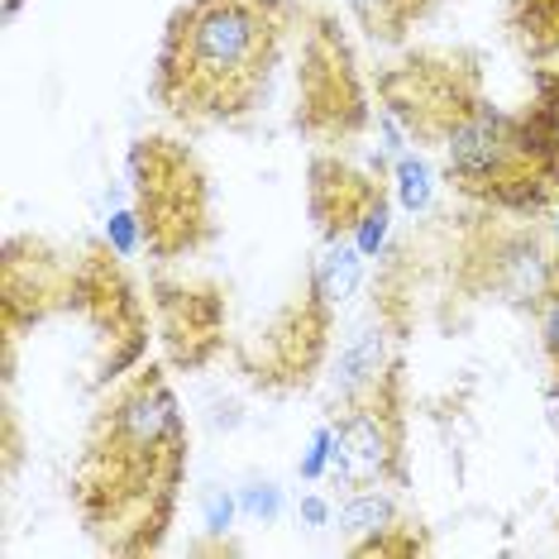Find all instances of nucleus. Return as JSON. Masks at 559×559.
<instances>
[{"instance_id": "obj_22", "label": "nucleus", "mask_w": 559, "mask_h": 559, "mask_svg": "<svg viewBox=\"0 0 559 559\" xmlns=\"http://www.w3.org/2000/svg\"><path fill=\"white\" fill-rule=\"evenodd\" d=\"M106 239L124 253V259H130V253H134L139 245H144V239H139V221H134V211H120L116 221H110V235H106Z\"/></svg>"}, {"instance_id": "obj_21", "label": "nucleus", "mask_w": 559, "mask_h": 559, "mask_svg": "<svg viewBox=\"0 0 559 559\" xmlns=\"http://www.w3.org/2000/svg\"><path fill=\"white\" fill-rule=\"evenodd\" d=\"M330 474V421L311 436V450L301 454V478H325Z\"/></svg>"}, {"instance_id": "obj_12", "label": "nucleus", "mask_w": 559, "mask_h": 559, "mask_svg": "<svg viewBox=\"0 0 559 559\" xmlns=\"http://www.w3.org/2000/svg\"><path fill=\"white\" fill-rule=\"evenodd\" d=\"M148 307L177 373H201L230 345V297L215 277H177L168 263H158L148 277Z\"/></svg>"}, {"instance_id": "obj_27", "label": "nucleus", "mask_w": 559, "mask_h": 559, "mask_svg": "<svg viewBox=\"0 0 559 559\" xmlns=\"http://www.w3.org/2000/svg\"><path fill=\"white\" fill-rule=\"evenodd\" d=\"M20 10H24V0H5V15H10V20H15Z\"/></svg>"}, {"instance_id": "obj_25", "label": "nucleus", "mask_w": 559, "mask_h": 559, "mask_svg": "<svg viewBox=\"0 0 559 559\" xmlns=\"http://www.w3.org/2000/svg\"><path fill=\"white\" fill-rule=\"evenodd\" d=\"M235 516V498H225V492H211L206 498V531H225Z\"/></svg>"}, {"instance_id": "obj_8", "label": "nucleus", "mask_w": 559, "mask_h": 559, "mask_svg": "<svg viewBox=\"0 0 559 559\" xmlns=\"http://www.w3.org/2000/svg\"><path fill=\"white\" fill-rule=\"evenodd\" d=\"M72 316H82V325L92 330L96 345V388H110L130 368L144 364L148 354V307L139 297L124 253L110 239H92L72 253Z\"/></svg>"}, {"instance_id": "obj_15", "label": "nucleus", "mask_w": 559, "mask_h": 559, "mask_svg": "<svg viewBox=\"0 0 559 559\" xmlns=\"http://www.w3.org/2000/svg\"><path fill=\"white\" fill-rule=\"evenodd\" d=\"M349 15L364 29L368 44L397 48L412 39L416 24H426L436 15V0H349Z\"/></svg>"}, {"instance_id": "obj_6", "label": "nucleus", "mask_w": 559, "mask_h": 559, "mask_svg": "<svg viewBox=\"0 0 559 559\" xmlns=\"http://www.w3.org/2000/svg\"><path fill=\"white\" fill-rule=\"evenodd\" d=\"M373 86L388 120L421 148H444L488 106V72L478 48H416L378 68Z\"/></svg>"}, {"instance_id": "obj_10", "label": "nucleus", "mask_w": 559, "mask_h": 559, "mask_svg": "<svg viewBox=\"0 0 559 559\" xmlns=\"http://www.w3.org/2000/svg\"><path fill=\"white\" fill-rule=\"evenodd\" d=\"M307 215L325 245L354 239L364 259H373L388 245L392 187L383 173H364L335 148H316L307 163Z\"/></svg>"}, {"instance_id": "obj_11", "label": "nucleus", "mask_w": 559, "mask_h": 559, "mask_svg": "<svg viewBox=\"0 0 559 559\" xmlns=\"http://www.w3.org/2000/svg\"><path fill=\"white\" fill-rule=\"evenodd\" d=\"M72 301V259L44 235H10L0 249V378L15 383V345Z\"/></svg>"}, {"instance_id": "obj_23", "label": "nucleus", "mask_w": 559, "mask_h": 559, "mask_svg": "<svg viewBox=\"0 0 559 559\" xmlns=\"http://www.w3.org/2000/svg\"><path fill=\"white\" fill-rule=\"evenodd\" d=\"M0 426H5V478L20 468V450H24V440H20V416H15V406L5 402V416H0Z\"/></svg>"}, {"instance_id": "obj_19", "label": "nucleus", "mask_w": 559, "mask_h": 559, "mask_svg": "<svg viewBox=\"0 0 559 559\" xmlns=\"http://www.w3.org/2000/svg\"><path fill=\"white\" fill-rule=\"evenodd\" d=\"M392 516H402L397 507H392V498L383 488H368V492H349L345 507H340V526L349 531L354 540H364V536H373L378 526H388Z\"/></svg>"}, {"instance_id": "obj_1", "label": "nucleus", "mask_w": 559, "mask_h": 559, "mask_svg": "<svg viewBox=\"0 0 559 559\" xmlns=\"http://www.w3.org/2000/svg\"><path fill=\"white\" fill-rule=\"evenodd\" d=\"M192 436L163 364H139L100 392L68 498L100 555L144 559L168 540L187 488Z\"/></svg>"}, {"instance_id": "obj_5", "label": "nucleus", "mask_w": 559, "mask_h": 559, "mask_svg": "<svg viewBox=\"0 0 559 559\" xmlns=\"http://www.w3.org/2000/svg\"><path fill=\"white\" fill-rule=\"evenodd\" d=\"M440 154H444V163H440L444 182L483 211H502V215L531 221V215H545L559 201V182L550 177V168L531 154L526 134H521V124H516V110H498L492 100Z\"/></svg>"}, {"instance_id": "obj_4", "label": "nucleus", "mask_w": 559, "mask_h": 559, "mask_svg": "<svg viewBox=\"0 0 559 559\" xmlns=\"http://www.w3.org/2000/svg\"><path fill=\"white\" fill-rule=\"evenodd\" d=\"M330 483L340 492L412 488V450H406V364L402 354L368 388L330 402Z\"/></svg>"}, {"instance_id": "obj_14", "label": "nucleus", "mask_w": 559, "mask_h": 559, "mask_svg": "<svg viewBox=\"0 0 559 559\" xmlns=\"http://www.w3.org/2000/svg\"><path fill=\"white\" fill-rule=\"evenodd\" d=\"M502 29L531 68L559 58V0H507Z\"/></svg>"}, {"instance_id": "obj_26", "label": "nucleus", "mask_w": 559, "mask_h": 559, "mask_svg": "<svg viewBox=\"0 0 559 559\" xmlns=\"http://www.w3.org/2000/svg\"><path fill=\"white\" fill-rule=\"evenodd\" d=\"M301 516H307L311 526H325V521H330V507H325L321 498H307V502H301Z\"/></svg>"}, {"instance_id": "obj_24", "label": "nucleus", "mask_w": 559, "mask_h": 559, "mask_svg": "<svg viewBox=\"0 0 559 559\" xmlns=\"http://www.w3.org/2000/svg\"><path fill=\"white\" fill-rule=\"evenodd\" d=\"M277 507H283V498H277L273 483H263V488H249L245 492V512L249 516H277Z\"/></svg>"}, {"instance_id": "obj_9", "label": "nucleus", "mask_w": 559, "mask_h": 559, "mask_svg": "<svg viewBox=\"0 0 559 559\" xmlns=\"http://www.w3.org/2000/svg\"><path fill=\"white\" fill-rule=\"evenodd\" d=\"M330 335H335V301L321 287L316 269L297 283V292L277 307L263 330L253 335V345H239V373L249 378V388L287 397V392H307L316 373L325 368Z\"/></svg>"}, {"instance_id": "obj_3", "label": "nucleus", "mask_w": 559, "mask_h": 559, "mask_svg": "<svg viewBox=\"0 0 559 559\" xmlns=\"http://www.w3.org/2000/svg\"><path fill=\"white\" fill-rule=\"evenodd\" d=\"M130 197L148 259L173 263L215 245V192L201 154L187 139L139 134L130 144Z\"/></svg>"}, {"instance_id": "obj_20", "label": "nucleus", "mask_w": 559, "mask_h": 559, "mask_svg": "<svg viewBox=\"0 0 559 559\" xmlns=\"http://www.w3.org/2000/svg\"><path fill=\"white\" fill-rule=\"evenodd\" d=\"M430 197H436V173H430V163L421 154H406L397 158V201L406 211H426Z\"/></svg>"}, {"instance_id": "obj_7", "label": "nucleus", "mask_w": 559, "mask_h": 559, "mask_svg": "<svg viewBox=\"0 0 559 559\" xmlns=\"http://www.w3.org/2000/svg\"><path fill=\"white\" fill-rule=\"evenodd\" d=\"M297 106L292 130L316 148H349L373 124L368 86L354 58L349 34L330 10H301V53H297Z\"/></svg>"}, {"instance_id": "obj_16", "label": "nucleus", "mask_w": 559, "mask_h": 559, "mask_svg": "<svg viewBox=\"0 0 559 559\" xmlns=\"http://www.w3.org/2000/svg\"><path fill=\"white\" fill-rule=\"evenodd\" d=\"M430 531H426V521H416V516H392L388 526H378L373 536H364V540H349L345 545V555L354 559H412V555H430Z\"/></svg>"}, {"instance_id": "obj_13", "label": "nucleus", "mask_w": 559, "mask_h": 559, "mask_svg": "<svg viewBox=\"0 0 559 559\" xmlns=\"http://www.w3.org/2000/svg\"><path fill=\"white\" fill-rule=\"evenodd\" d=\"M516 124L526 134L531 154L559 182V68H545V62L531 68V100L516 110Z\"/></svg>"}, {"instance_id": "obj_2", "label": "nucleus", "mask_w": 559, "mask_h": 559, "mask_svg": "<svg viewBox=\"0 0 559 559\" xmlns=\"http://www.w3.org/2000/svg\"><path fill=\"white\" fill-rule=\"evenodd\" d=\"M297 0H182L168 15L148 96L182 130H235L263 106Z\"/></svg>"}, {"instance_id": "obj_18", "label": "nucleus", "mask_w": 559, "mask_h": 559, "mask_svg": "<svg viewBox=\"0 0 559 559\" xmlns=\"http://www.w3.org/2000/svg\"><path fill=\"white\" fill-rule=\"evenodd\" d=\"M536 330H540V354H545V368H550V397H559V259L550 269V283L536 297Z\"/></svg>"}, {"instance_id": "obj_17", "label": "nucleus", "mask_w": 559, "mask_h": 559, "mask_svg": "<svg viewBox=\"0 0 559 559\" xmlns=\"http://www.w3.org/2000/svg\"><path fill=\"white\" fill-rule=\"evenodd\" d=\"M316 277H321V287L330 292V301H349L354 292H359V277H364V249L354 245V239H340V245H330L321 259L311 263Z\"/></svg>"}]
</instances>
